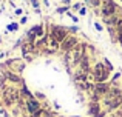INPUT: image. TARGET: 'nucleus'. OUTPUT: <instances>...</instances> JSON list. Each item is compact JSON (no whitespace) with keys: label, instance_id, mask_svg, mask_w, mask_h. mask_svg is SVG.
<instances>
[{"label":"nucleus","instance_id":"obj_1","mask_svg":"<svg viewBox=\"0 0 122 117\" xmlns=\"http://www.w3.org/2000/svg\"><path fill=\"white\" fill-rule=\"evenodd\" d=\"M51 37H53L56 42H63L66 39V31L60 26H54L53 31H51Z\"/></svg>","mask_w":122,"mask_h":117},{"label":"nucleus","instance_id":"obj_2","mask_svg":"<svg viewBox=\"0 0 122 117\" xmlns=\"http://www.w3.org/2000/svg\"><path fill=\"white\" fill-rule=\"evenodd\" d=\"M94 77H96L97 82H102L108 77V72L104 69V65H102V63H97V65L94 66Z\"/></svg>","mask_w":122,"mask_h":117},{"label":"nucleus","instance_id":"obj_3","mask_svg":"<svg viewBox=\"0 0 122 117\" xmlns=\"http://www.w3.org/2000/svg\"><path fill=\"white\" fill-rule=\"evenodd\" d=\"M83 51H85V45H76L73 49V63H79L83 59Z\"/></svg>","mask_w":122,"mask_h":117},{"label":"nucleus","instance_id":"obj_4","mask_svg":"<svg viewBox=\"0 0 122 117\" xmlns=\"http://www.w3.org/2000/svg\"><path fill=\"white\" fill-rule=\"evenodd\" d=\"M17 97H19V94H17L15 89L6 88V91H5V102H6V105H12V103L17 100Z\"/></svg>","mask_w":122,"mask_h":117},{"label":"nucleus","instance_id":"obj_5","mask_svg":"<svg viewBox=\"0 0 122 117\" xmlns=\"http://www.w3.org/2000/svg\"><path fill=\"white\" fill-rule=\"evenodd\" d=\"M76 43H77L76 37H66V39L62 42V49L63 51H71V49H74Z\"/></svg>","mask_w":122,"mask_h":117},{"label":"nucleus","instance_id":"obj_6","mask_svg":"<svg viewBox=\"0 0 122 117\" xmlns=\"http://www.w3.org/2000/svg\"><path fill=\"white\" fill-rule=\"evenodd\" d=\"M26 108H28V111H30L33 116L36 114V112H39V111H40L39 103H37V100H34V99H28V102H26Z\"/></svg>","mask_w":122,"mask_h":117},{"label":"nucleus","instance_id":"obj_7","mask_svg":"<svg viewBox=\"0 0 122 117\" xmlns=\"http://www.w3.org/2000/svg\"><path fill=\"white\" fill-rule=\"evenodd\" d=\"M114 9H116V6H114V3L111 2V0H107L105 2V6H104V14L105 15H110L114 12Z\"/></svg>","mask_w":122,"mask_h":117},{"label":"nucleus","instance_id":"obj_8","mask_svg":"<svg viewBox=\"0 0 122 117\" xmlns=\"http://www.w3.org/2000/svg\"><path fill=\"white\" fill-rule=\"evenodd\" d=\"M121 102H122V97H121V96H116L113 100H107V105L110 106L111 109H114L116 106H119V105H121Z\"/></svg>","mask_w":122,"mask_h":117},{"label":"nucleus","instance_id":"obj_9","mask_svg":"<svg viewBox=\"0 0 122 117\" xmlns=\"http://www.w3.org/2000/svg\"><path fill=\"white\" fill-rule=\"evenodd\" d=\"M107 91H108V85L107 83H102V82H101V83L96 85V93H97V94H105Z\"/></svg>","mask_w":122,"mask_h":117},{"label":"nucleus","instance_id":"obj_10","mask_svg":"<svg viewBox=\"0 0 122 117\" xmlns=\"http://www.w3.org/2000/svg\"><path fill=\"white\" fill-rule=\"evenodd\" d=\"M33 117H50V112L46 111V109H40L39 112H36Z\"/></svg>","mask_w":122,"mask_h":117},{"label":"nucleus","instance_id":"obj_11","mask_svg":"<svg viewBox=\"0 0 122 117\" xmlns=\"http://www.w3.org/2000/svg\"><path fill=\"white\" fill-rule=\"evenodd\" d=\"M8 77L11 79V80H14V82H19V80H20V79H19L17 75H14V74H8Z\"/></svg>","mask_w":122,"mask_h":117},{"label":"nucleus","instance_id":"obj_12","mask_svg":"<svg viewBox=\"0 0 122 117\" xmlns=\"http://www.w3.org/2000/svg\"><path fill=\"white\" fill-rule=\"evenodd\" d=\"M8 29H12V31H15V29H17V25H9V26H8Z\"/></svg>","mask_w":122,"mask_h":117},{"label":"nucleus","instance_id":"obj_13","mask_svg":"<svg viewBox=\"0 0 122 117\" xmlns=\"http://www.w3.org/2000/svg\"><path fill=\"white\" fill-rule=\"evenodd\" d=\"M119 42L122 43V29H121V33H119Z\"/></svg>","mask_w":122,"mask_h":117}]
</instances>
